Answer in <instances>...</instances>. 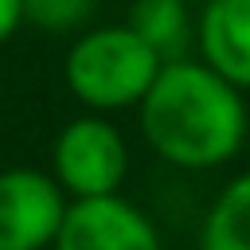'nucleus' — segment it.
Instances as JSON below:
<instances>
[{"label": "nucleus", "mask_w": 250, "mask_h": 250, "mask_svg": "<svg viewBox=\"0 0 250 250\" xmlns=\"http://www.w3.org/2000/svg\"><path fill=\"white\" fill-rule=\"evenodd\" d=\"M246 90L227 82L203 59H168L141 98V133L148 148L176 168H219L238 156L250 113Z\"/></svg>", "instance_id": "nucleus-1"}, {"label": "nucleus", "mask_w": 250, "mask_h": 250, "mask_svg": "<svg viewBox=\"0 0 250 250\" xmlns=\"http://www.w3.org/2000/svg\"><path fill=\"white\" fill-rule=\"evenodd\" d=\"M160 66L164 59L129 23H98L66 47L62 78L86 109L113 113L125 105H141Z\"/></svg>", "instance_id": "nucleus-2"}, {"label": "nucleus", "mask_w": 250, "mask_h": 250, "mask_svg": "<svg viewBox=\"0 0 250 250\" xmlns=\"http://www.w3.org/2000/svg\"><path fill=\"white\" fill-rule=\"evenodd\" d=\"M129 172V145L113 121L102 113H82L66 121L51 145V176L70 199L113 195Z\"/></svg>", "instance_id": "nucleus-3"}, {"label": "nucleus", "mask_w": 250, "mask_h": 250, "mask_svg": "<svg viewBox=\"0 0 250 250\" xmlns=\"http://www.w3.org/2000/svg\"><path fill=\"white\" fill-rule=\"evenodd\" d=\"M70 195L51 172L4 168L0 172V250H47L62 227Z\"/></svg>", "instance_id": "nucleus-4"}, {"label": "nucleus", "mask_w": 250, "mask_h": 250, "mask_svg": "<svg viewBox=\"0 0 250 250\" xmlns=\"http://www.w3.org/2000/svg\"><path fill=\"white\" fill-rule=\"evenodd\" d=\"M51 250H160V234L137 203L113 191L70 199Z\"/></svg>", "instance_id": "nucleus-5"}, {"label": "nucleus", "mask_w": 250, "mask_h": 250, "mask_svg": "<svg viewBox=\"0 0 250 250\" xmlns=\"http://www.w3.org/2000/svg\"><path fill=\"white\" fill-rule=\"evenodd\" d=\"M199 59L238 90H250V0H203L195 16Z\"/></svg>", "instance_id": "nucleus-6"}, {"label": "nucleus", "mask_w": 250, "mask_h": 250, "mask_svg": "<svg viewBox=\"0 0 250 250\" xmlns=\"http://www.w3.org/2000/svg\"><path fill=\"white\" fill-rule=\"evenodd\" d=\"M188 8H191L188 0H133L125 23L168 62V59H184L188 43L195 39V23Z\"/></svg>", "instance_id": "nucleus-7"}, {"label": "nucleus", "mask_w": 250, "mask_h": 250, "mask_svg": "<svg viewBox=\"0 0 250 250\" xmlns=\"http://www.w3.org/2000/svg\"><path fill=\"white\" fill-rule=\"evenodd\" d=\"M199 250H250V172L234 176L207 207Z\"/></svg>", "instance_id": "nucleus-8"}, {"label": "nucleus", "mask_w": 250, "mask_h": 250, "mask_svg": "<svg viewBox=\"0 0 250 250\" xmlns=\"http://www.w3.org/2000/svg\"><path fill=\"white\" fill-rule=\"evenodd\" d=\"M98 0H23L27 23L39 31H74L94 16Z\"/></svg>", "instance_id": "nucleus-9"}, {"label": "nucleus", "mask_w": 250, "mask_h": 250, "mask_svg": "<svg viewBox=\"0 0 250 250\" xmlns=\"http://www.w3.org/2000/svg\"><path fill=\"white\" fill-rule=\"evenodd\" d=\"M23 23H27V16H23V0H0V43H8Z\"/></svg>", "instance_id": "nucleus-10"}, {"label": "nucleus", "mask_w": 250, "mask_h": 250, "mask_svg": "<svg viewBox=\"0 0 250 250\" xmlns=\"http://www.w3.org/2000/svg\"><path fill=\"white\" fill-rule=\"evenodd\" d=\"M188 4H203V0H188Z\"/></svg>", "instance_id": "nucleus-11"}]
</instances>
